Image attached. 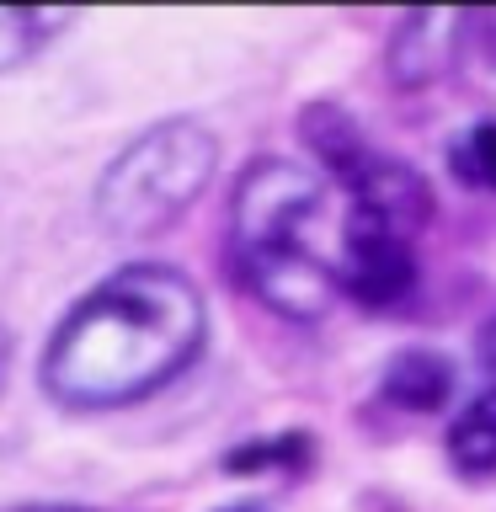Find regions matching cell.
<instances>
[{
	"instance_id": "6da1fadb",
	"label": "cell",
	"mask_w": 496,
	"mask_h": 512,
	"mask_svg": "<svg viewBox=\"0 0 496 512\" xmlns=\"http://www.w3.org/2000/svg\"><path fill=\"white\" fill-rule=\"evenodd\" d=\"M203 342V288L171 262H123L59 315L38 379L59 411L102 416L176 384L203 358Z\"/></svg>"
},
{
	"instance_id": "7a4b0ae2",
	"label": "cell",
	"mask_w": 496,
	"mask_h": 512,
	"mask_svg": "<svg viewBox=\"0 0 496 512\" xmlns=\"http://www.w3.org/2000/svg\"><path fill=\"white\" fill-rule=\"evenodd\" d=\"M219 171V139L198 118H160L139 128L102 166L91 214L112 240H150L171 230L208 192Z\"/></svg>"
},
{
	"instance_id": "3957f363",
	"label": "cell",
	"mask_w": 496,
	"mask_h": 512,
	"mask_svg": "<svg viewBox=\"0 0 496 512\" xmlns=\"http://www.w3.org/2000/svg\"><path fill=\"white\" fill-rule=\"evenodd\" d=\"M326 208V182L299 160L262 155L240 171L230 192V262L278 246H310L304 230Z\"/></svg>"
},
{
	"instance_id": "277c9868",
	"label": "cell",
	"mask_w": 496,
	"mask_h": 512,
	"mask_svg": "<svg viewBox=\"0 0 496 512\" xmlns=\"http://www.w3.org/2000/svg\"><path fill=\"white\" fill-rule=\"evenodd\" d=\"M336 288L363 310H395L416 288L411 240L379 224L368 208H352L342 224V256H336Z\"/></svg>"
},
{
	"instance_id": "5b68a950",
	"label": "cell",
	"mask_w": 496,
	"mask_h": 512,
	"mask_svg": "<svg viewBox=\"0 0 496 512\" xmlns=\"http://www.w3.org/2000/svg\"><path fill=\"white\" fill-rule=\"evenodd\" d=\"M235 278L283 320H320L336 304V267L326 256H315L310 246H278V251H256L235 256Z\"/></svg>"
},
{
	"instance_id": "8992f818",
	"label": "cell",
	"mask_w": 496,
	"mask_h": 512,
	"mask_svg": "<svg viewBox=\"0 0 496 512\" xmlns=\"http://www.w3.org/2000/svg\"><path fill=\"white\" fill-rule=\"evenodd\" d=\"M459 11H406L395 22V38L384 48V70L400 91H422L438 75H448V64L459 54Z\"/></svg>"
},
{
	"instance_id": "52a82bcc",
	"label": "cell",
	"mask_w": 496,
	"mask_h": 512,
	"mask_svg": "<svg viewBox=\"0 0 496 512\" xmlns=\"http://www.w3.org/2000/svg\"><path fill=\"white\" fill-rule=\"evenodd\" d=\"M352 208H368V214L379 224H390L395 235H416L432 219V187L411 160L368 155L363 176L352 182Z\"/></svg>"
},
{
	"instance_id": "ba28073f",
	"label": "cell",
	"mask_w": 496,
	"mask_h": 512,
	"mask_svg": "<svg viewBox=\"0 0 496 512\" xmlns=\"http://www.w3.org/2000/svg\"><path fill=\"white\" fill-rule=\"evenodd\" d=\"M299 139H304V150H310L347 192H352V182L363 176L368 155H374V150L363 144L358 118H352L347 107H336V102H310V107H304V112H299Z\"/></svg>"
},
{
	"instance_id": "9c48e42d",
	"label": "cell",
	"mask_w": 496,
	"mask_h": 512,
	"mask_svg": "<svg viewBox=\"0 0 496 512\" xmlns=\"http://www.w3.org/2000/svg\"><path fill=\"white\" fill-rule=\"evenodd\" d=\"M454 363L443 352H427V347H411V352H395L379 374V395L400 411H416V416H432L454 400Z\"/></svg>"
},
{
	"instance_id": "30bf717a",
	"label": "cell",
	"mask_w": 496,
	"mask_h": 512,
	"mask_svg": "<svg viewBox=\"0 0 496 512\" xmlns=\"http://www.w3.org/2000/svg\"><path fill=\"white\" fill-rule=\"evenodd\" d=\"M70 22L75 11H59V6H0V75L38 59Z\"/></svg>"
},
{
	"instance_id": "8fae6325",
	"label": "cell",
	"mask_w": 496,
	"mask_h": 512,
	"mask_svg": "<svg viewBox=\"0 0 496 512\" xmlns=\"http://www.w3.org/2000/svg\"><path fill=\"white\" fill-rule=\"evenodd\" d=\"M448 454L464 475H496V390L470 400L448 427Z\"/></svg>"
},
{
	"instance_id": "7c38bea8",
	"label": "cell",
	"mask_w": 496,
	"mask_h": 512,
	"mask_svg": "<svg viewBox=\"0 0 496 512\" xmlns=\"http://www.w3.org/2000/svg\"><path fill=\"white\" fill-rule=\"evenodd\" d=\"M315 459V443L304 432H283V438H256V443H240L224 454V475H267V470H283V475H299L310 470Z\"/></svg>"
},
{
	"instance_id": "4fadbf2b",
	"label": "cell",
	"mask_w": 496,
	"mask_h": 512,
	"mask_svg": "<svg viewBox=\"0 0 496 512\" xmlns=\"http://www.w3.org/2000/svg\"><path fill=\"white\" fill-rule=\"evenodd\" d=\"M448 171L464 187H496V123H475L454 150H448Z\"/></svg>"
},
{
	"instance_id": "5bb4252c",
	"label": "cell",
	"mask_w": 496,
	"mask_h": 512,
	"mask_svg": "<svg viewBox=\"0 0 496 512\" xmlns=\"http://www.w3.org/2000/svg\"><path fill=\"white\" fill-rule=\"evenodd\" d=\"M475 358H480V368L486 374H496V315L480 326V336H475Z\"/></svg>"
},
{
	"instance_id": "9a60e30c",
	"label": "cell",
	"mask_w": 496,
	"mask_h": 512,
	"mask_svg": "<svg viewBox=\"0 0 496 512\" xmlns=\"http://www.w3.org/2000/svg\"><path fill=\"white\" fill-rule=\"evenodd\" d=\"M6 512H96V507H80V502H16Z\"/></svg>"
},
{
	"instance_id": "2e32d148",
	"label": "cell",
	"mask_w": 496,
	"mask_h": 512,
	"mask_svg": "<svg viewBox=\"0 0 496 512\" xmlns=\"http://www.w3.org/2000/svg\"><path fill=\"white\" fill-rule=\"evenodd\" d=\"M11 352H16L11 347V331L0 326V390H6V379H11Z\"/></svg>"
},
{
	"instance_id": "e0dca14e",
	"label": "cell",
	"mask_w": 496,
	"mask_h": 512,
	"mask_svg": "<svg viewBox=\"0 0 496 512\" xmlns=\"http://www.w3.org/2000/svg\"><path fill=\"white\" fill-rule=\"evenodd\" d=\"M214 512H272L267 502H230V507H214Z\"/></svg>"
}]
</instances>
